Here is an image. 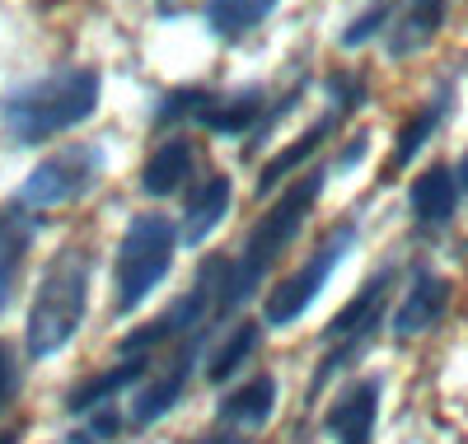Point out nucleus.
<instances>
[{"label":"nucleus","instance_id":"nucleus-26","mask_svg":"<svg viewBox=\"0 0 468 444\" xmlns=\"http://www.w3.org/2000/svg\"><path fill=\"white\" fill-rule=\"evenodd\" d=\"M19 397V365H15V351L0 342V417H5V407H15Z\"/></svg>","mask_w":468,"mask_h":444},{"label":"nucleus","instance_id":"nucleus-23","mask_svg":"<svg viewBox=\"0 0 468 444\" xmlns=\"http://www.w3.org/2000/svg\"><path fill=\"white\" fill-rule=\"evenodd\" d=\"M211 99H216V90H207V85H178L160 99V108H154V127H174V122H187V117L197 122Z\"/></svg>","mask_w":468,"mask_h":444},{"label":"nucleus","instance_id":"nucleus-3","mask_svg":"<svg viewBox=\"0 0 468 444\" xmlns=\"http://www.w3.org/2000/svg\"><path fill=\"white\" fill-rule=\"evenodd\" d=\"M90 271H94V258L85 248H61L48 262L28 309V328H24V346L33 360L57 355L80 333V322L90 313Z\"/></svg>","mask_w":468,"mask_h":444},{"label":"nucleus","instance_id":"nucleus-5","mask_svg":"<svg viewBox=\"0 0 468 444\" xmlns=\"http://www.w3.org/2000/svg\"><path fill=\"white\" fill-rule=\"evenodd\" d=\"M388 291H394V267H379V271L366 280V286L351 295V304H342V309L333 313V322L324 328V342H328L333 351L324 355V365L314 370V393H319L337 370H346L351 360H356V355L375 342V333L384 328Z\"/></svg>","mask_w":468,"mask_h":444},{"label":"nucleus","instance_id":"nucleus-4","mask_svg":"<svg viewBox=\"0 0 468 444\" xmlns=\"http://www.w3.org/2000/svg\"><path fill=\"white\" fill-rule=\"evenodd\" d=\"M178 253V225L160 211L132 216L122 244H117V267H112V313H136L150 291L160 286Z\"/></svg>","mask_w":468,"mask_h":444},{"label":"nucleus","instance_id":"nucleus-16","mask_svg":"<svg viewBox=\"0 0 468 444\" xmlns=\"http://www.w3.org/2000/svg\"><path fill=\"white\" fill-rule=\"evenodd\" d=\"M262 112H267V94L258 85H249V90H234V94H216L197 122L216 136H253Z\"/></svg>","mask_w":468,"mask_h":444},{"label":"nucleus","instance_id":"nucleus-27","mask_svg":"<svg viewBox=\"0 0 468 444\" xmlns=\"http://www.w3.org/2000/svg\"><path fill=\"white\" fill-rule=\"evenodd\" d=\"M90 417H94V426H90L94 444H99V439H112L117 430H122V417H117L112 407H99V412H90Z\"/></svg>","mask_w":468,"mask_h":444},{"label":"nucleus","instance_id":"nucleus-17","mask_svg":"<svg viewBox=\"0 0 468 444\" xmlns=\"http://www.w3.org/2000/svg\"><path fill=\"white\" fill-rule=\"evenodd\" d=\"M450 99H454V90L445 85L436 99H426L421 108H417V117H408V122H403V132H399V141H394V154H388V178H394V174H403L408 164H412V159L426 150V141H431L436 132H441V122H445V117H450Z\"/></svg>","mask_w":468,"mask_h":444},{"label":"nucleus","instance_id":"nucleus-12","mask_svg":"<svg viewBox=\"0 0 468 444\" xmlns=\"http://www.w3.org/2000/svg\"><path fill=\"white\" fill-rule=\"evenodd\" d=\"M33 234H37V220L19 206V201L0 211V313L15 304L19 276H24V262H28V248H33Z\"/></svg>","mask_w":468,"mask_h":444},{"label":"nucleus","instance_id":"nucleus-11","mask_svg":"<svg viewBox=\"0 0 468 444\" xmlns=\"http://www.w3.org/2000/svg\"><path fill=\"white\" fill-rule=\"evenodd\" d=\"M450 309V280L431 267H417L412 271V286L403 295V304L394 309V337H421L431 333L436 322Z\"/></svg>","mask_w":468,"mask_h":444},{"label":"nucleus","instance_id":"nucleus-21","mask_svg":"<svg viewBox=\"0 0 468 444\" xmlns=\"http://www.w3.org/2000/svg\"><path fill=\"white\" fill-rule=\"evenodd\" d=\"M277 5H282V0H207V28L216 37H244Z\"/></svg>","mask_w":468,"mask_h":444},{"label":"nucleus","instance_id":"nucleus-31","mask_svg":"<svg viewBox=\"0 0 468 444\" xmlns=\"http://www.w3.org/2000/svg\"><path fill=\"white\" fill-rule=\"evenodd\" d=\"M19 439V430H0V444H15Z\"/></svg>","mask_w":468,"mask_h":444},{"label":"nucleus","instance_id":"nucleus-8","mask_svg":"<svg viewBox=\"0 0 468 444\" xmlns=\"http://www.w3.org/2000/svg\"><path fill=\"white\" fill-rule=\"evenodd\" d=\"M211 333H216L211 322H202V328H192L187 337H178L165 360H150L145 384H141V393H136V402H132V426H154L160 417L174 412V402L183 397V388H187L192 370H197V360H202Z\"/></svg>","mask_w":468,"mask_h":444},{"label":"nucleus","instance_id":"nucleus-20","mask_svg":"<svg viewBox=\"0 0 468 444\" xmlns=\"http://www.w3.org/2000/svg\"><path fill=\"white\" fill-rule=\"evenodd\" d=\"M216 412L229 426H267L271 412H277V379H271V375H253L249 384L225 393Z\"/></svg>","mask_w":468,"mask_h":444},{"label":"nucleus","instance_id":"nucleus-9","mask_svg":"<svg viewBox=\"0 0 468 444\" xmlns=\"http://www.w3.org/2000/svg\"><path fill=\"white\" fill-rule=\"evenodd\" d=\"M445 15H450V0H399L394 5V19L384 28V48L394 61L403 57H417L436 43V33L445 28Z\"/></svg>","mask_w":468,"mask_h":444},{"label":"nucleus","instance_id":"nucleus-30","mask_svg":"<svg viewBox=\"0 0 468 444\" xmlns=\"http://www.w3.org/2000/svg\"><path fill=\"white\" fill-rule=\"evenodd\" d=\"M197 444H244L239 435H211V439H197Z\"/></svg>","mask_w":468,"mask_h":444},{"label":"nucleus","instance_id":"nucleus-19","mask_svg":"<svg viewBox=\"0 0 468 444\" xmlns=\"http://www.w3.org/2000/svg\"><path fill=\"white\" fill-rule=\"evenodd\" d=\"M150 360H154V355H150ZM150 360L132 355V360H122V365H112V370H103V375L85 379L80 388H70V393H66V412H75V417H90V412L108 407V402H112L117 393H122V388H132V384H141V379H145Z\"/></svg>","mask_w":468,"mask_h":444},{"label":"nucleus","instance_id":"nucleus-13","mask_svg":"<svg viewBox=\"0 0 468 444\" xmlns=\"http://www.w3.org/2000/svg\"><path fill=\"white\" fill-rule=\"evenodd\" d=\"M408 206H412V220L417 229H445L459 211V183H454V169L450 164H431L426 174H417L412 192H408Z\"/></svg>","mask_w":468,"mask_h":444},{"label":"nucleus","instance_id":"nucleus-6","mask_svg":"<svg viewBox=\"0 0 468 444\" xmlns=\"http://www.w3.org/2000/svg\"><path fill=\"white\" fill-rule=\"evenodd\" d=\"M356 238H361L356 220L333 225V229L324 234V244L309 253L277 291H267V304H262V322H267V328H291V322L319 300V291L328 286V276L337 271V262H342L351 248H356Z\"/></svg>","mask_w":468,"mask_h":444},{"label":"nucleus","instance_id":"nucleus-14","mask_svg":"<svg viewBox=\"0 0 468 444\" xmlns=\"http://www.w3.org/2000/svg\"><path fill=\"white\" fill-rule=\"evenodd\" d=\"M229 201H234V187H229V178H225V174L202 178L197 187H192V196H187V211H183L178 244H187V248L207 244V238L216 234V225L229 216Z\"/></svg>","mask_w":468,"mask_h":444},{"label":"nucleus","instance_id":"nucleus-1","mask_svg":"<svg viewBox=\"0 0 468 444\" xmlns=\"http://www.w3.org/2000/svg\"><path fill=\"white\" fill-rule=\"evenodd\" d=\"M324 187H328V169L300 174V183H291V187L277 196V206H271V211L249 229L239 258L225 267V280H220V291H216V318L239 313V309L262 291L267 271L277 267V258L295 244V234L304 229V216L314 211V201L324 196Z\"/></svg>","mask_w":468,"mask_h":444},{"label":"nucleus","instance_id":"nucleus-28","mask_svg":"<svg viewBox=\"0 0 468 444\" xmlns=\"http://www.w3.org/2000/svg\"><path fill=\"white\" fill-rule=\"evenodd\" d=\"M366 150H370V136L361 132V136H351V145L333 159V169H351V164H361V159H366Z\"/></svg>","mask_w":468,"mask_h":444},{"label":"nucleus","instance_id":"nucleus-2","mask_svg":"<svg viewBox=\"0 0 468 444\" xmlns=\"http://www.w3.org/2000/svg\"><path fill=\"white\" fill-rule=\"evenodd\" d=\"M99 90H103V79L90 66L52 70L0 99V127H5L15 145H43L70 127L90 122L99 112Z\"/></svg>","mask_w":468,"mask_h":444},{"label":"nucleus","instance_id":"nucleus-22","mask_svg":"<svg viewBox=\"0 0 468 444\" xmlns=\"http://www.w3.org/2000/svg\"><path fill=\"white\" fill-rule=\"evenodd\" d=\"M258 337H262L258 322H234L229 337H225V342L211 351V360H207V379H211V384H225L229 375H239L244 360L258 351Z\"/></svg>","mask_w":468,"mask_h":444},{"label":"nucleus","instance_id":"nucleus-29","mask_svg":"<svg viewBox=\"0 0 468 444\" xmlns=\"http://www.w3.org/2000/svg\"><path fill=\"white\" fill-rule=\"evenodd\" d=\"M454 183H459V196H468V154L459 159V169H454Z\"/></svg>","mask_w":468,"mask_h":444},{"label":"nucleus","instance_id":"nucleus-10","mask_svg":"<svg viewBox=\"0 0 468 444\" xmlns=\"http://www.w3.org/2000/svg\"><path fill=\"white\" fill-rule=\"evenodd\" d=\"M379 393H384L379 379H356L351 388H342L337 402L328 407V417H324V430L337 444H370L375 417H379Z\"/></svg>","mask_w":468,"mask_h":444},{"label":"nucleus","instance_id":"nucleus-25","mask_svg":"<svg viewBox=\"0 0 468 444\" xmlns=\"http://www.w3.org/2000/svg\"><path fill=\"white\" fill-rule=\"evenodd\" d=\"M324 90H328V112L337 117V122H346V117L366 103V79H361V75L337 70V75L324 79Z\"/></svg>","mask_w":468,"mask_h":444},{"label":"nucleus","instance_id":"nucleus-7","mask_svg":"<svg viewBox=\"0 0 468 444\" xmlns=\"http://www.w3.org/2000/svg\"><path fill=\"white\" fill-rule=\"evenodd\" d=\"M103 178V145H66L52 159H43L19 187V206L24 211H52L66 201H80L94 183Z\"/></svg>","mask_w":468,"mask_h":444},{"label":"nucleus","instance_id":"nucleus-18","mask_svg":"<svg viewBox=\"0 0 468 444\" xmlns=\"http://www.w3.org/2000/svg\"><path fill=\"white\" fill-rule=\"evenodd\" d=\"M333 132H337V117H333V112H324V117H319V122L309 127L304 136H295L286 150H277V154H271L267 164H262V174H258V196H267L271 187H282V178L300 174V169L309 164V159H314V154L324 150V141H328Z\"/></svg>","mask_w":468,"mask_h":444},{"label":"nucleus","instance_id":"nucleus-24","mask_svg":"<svg viewBox=\"0 0 468 444\" xmlns=\"http://www.w3.org/2000/svg\"><path fill=\"white\" fill-rule=\"evenodd\" d=\"M394 5H399V0H370V5H366L356 19H351V24L342 28L337 43H342L346 52H351V48H366L370 37H379V33L388 28V19H394Z\"/></svg>","mask_w":468,"mask_h":444},{"label":"nucleus","instance_id":"nucleus-15","mask_svg":"<svg viewBox=\"0 0 468 444\" xmlns=\"http://www.w3.org/2000/svg\"><path fill=\"white\" fill-rule=\"evenodd\" d=\"M197 169V150H192L187 136H169L165 145H154V154L141 169V192L145 196H174L183 192V183Z\"/></svg>","mask_w":468,"mask_h":444}]
</instances>
